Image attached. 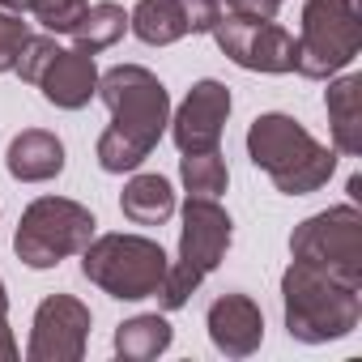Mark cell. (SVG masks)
Instances as JSON below:
<instances>
[{
	"label": "cell",
	"instance_id": "obj_1",
	"mask_svg": "<svg viewBox=\"0 0 362 362\" xmlns=\"http://www.w3.org/2000/svg\"><path fill=\"white\" fill-rule=\"evenodd\" d=\"M94 94L111 111V128L98 136V166L111 175L136 170L153 153V145L162 141V132L170 124L166 86L141 64H115L98 77Z\"/></svg>",
	"mask_w": 362,
	"mask_h": 362
},
{
	"label": "cell",
	"instance_id": "obj_2",
	"mask_svg": "<svg viewBox=\"0 0 362 362\" xmlns=\"http://www.w3.org/2000/svg\"><path fill=\"white\" fill-rule=\"evenodd\" d=\"M247 153L286 197H307V192L324 188L337 170V153L328 145H320L298 119L277 115V111L252 119Z\"/></svg>",
	"mask_w": 362,
	"mask_h": 362
},
{
	"label": "cell",
	"instance_id": "obj_3",
	"mask_svg": "<svg viewBox=\"0 0 362 362\" xmlns=\"http://www.w3.org/2000/svg\"><path fill=\"white\" fill-rule=\"evenodd\" d=\"M281 298H286V328L294 341L320 345L349 337L362 320V290L345 286L303 260H294L281 277Z\"/></svg>",
	"mask_w": 362,
	"mask_h": 362
},
{
	"label": "cell",
	"instance_id": "obj_4",
	"mask_svg": "<svg viewBox=\"0 0 362 362\" xmlns=\"http://www.w3.org/2000/svg\"><path fill=\"white\" fill-rule=\"evenodd\" d=\"M166 269H170V260H166L162 243H153L145 235H103V239H90V247L81 252L86 281H94L98 290H107L111 298H124V303L158 298Z\"/></svg>",
	"mask_w": 362,
	"mask_h": 362
},
{
	"label": "cell",
	"instance_id": "obj_5",
	"mask_svg": "<svg viewBox=\"0 0 362 362\" xmlns=\"http://www.w3.org/2000/svg\"><path fill=\"white\" fill-rule=\"evenodd\" d=\"M230 214L214 201V197H188L184 205V235H179V260L166 269V281L158 290L166 311H179L192 290L222 264L226 247H230Z\"/></svg>",
	"mask_w": 362,
	"mask_h": 362
},
{
	"label": "cell",
	"instance_id": "obj_6",
	"mask_svg": "<svg viewBox=\"0 0 362 362\" xmlns=\"http://www.w3.org/2000/svg\"><path fill=\"white\" fill-rule=\"evenodd\" d=\"M358 52H362L358 0H307L303 35L294 39V73L324 81L341 73Z\"/></svg>",
	"mask_w": 362,
	"mask_h": 362
},
{
	"label": "cell",
	"instance_id": "obj_7",
	"mask_svg": "<svg viewBox=\"0 0 362 362\" xmlns=\"http://www.w3.org/2000/svg\"><path fill=\"white\" fill-rule=\"evenodd\" d=\"M94 214L77 201L64 197H43L35 201L13 235V252L30 264V269H52L69 256H81L94 239Z\"/></svg>",
	"mask_w": 362,
	"mask_h": 362
},
{
	"label": "cell",
	"instance_id": "obj_8",
	"mask_svg": "<svg viewBox=\"0 0 362 362\" xmlns=\"http://www.w3.org/2000/svg\"><path fill=\"white\" fill-rule=\"evenodd\" d=\"M294 260L362 290V214L358 205H332L315 218H307L290 235Z\"/></svg>",
	"mask_w": 362,
	"mask_h": 362
},
{
	"label": "cell",
	"instance_id": "obj_9",
	"mask_svg": "<svg viewBox=\"0 0 362 362\" xmlns=\"http://www.w3.org/2000/svg\"><path fill=\"white\" fill-rule=\"evenodd\" d=\"M239 69L252 73H294V35H286L277 22H243V18H218L209 30Z\"/></svg>",
	"mask_w": 362,
	"mask_h": 362
},
{
	"label": "cell",
	"instance_id": "obj_10",
	"mask_svg": "<svg viewBox=\"0 0 362 362\" xmlns=\"http://www.w3.org/2000/svg\"><path fill=\"white\" fill-rule=\"evenodd\" d=\"M90 337V307L77 303L73 294H52L35 311V332H30V362H77L86 354Z\"/></svg>",
	"mask_w": 362,
	"mask_h": 362
},
{
	"label": "cell",
	"instance_id": "obj_11",
	"mask_svg": "<svg viewBox=\"0 0 362 362\" xmlns=\"http://www.w3.org/2000/svg\"><path fill=\"white\" fill-rule=\"evenodd\" d=\"M222 18V0H141L128 13V26L141 43L166 47L184 35H209Z\"/></svg>",
	"mask_w": 362,
	"mask_h": 362
},
{
	"label": "cell",
	"instance_id": "obj_12",
	"mask_svg": "<svg viewBox=\"0 0 362 362\" xmlns=\"http://www.w3.org/2000/svg\"><path fill=\"white\" fill-rule=\"evenodd\" d=\"M230 115V90L222 81H197L184 98V107L170 119V136L179 145V153H201V149H218L222 128Z\"/></svg>",
	"mask_w": 362,
	"mask_h": 362
},
{
	"label": "cell",
	"instance_id": "obj_13",
	"mask_svg": "<svg viewBox=\"0 0 362 362\" xmlns=\"http://www.w3.org/2000/svg\"><path fill=\"white\" fill-rule=\"evenodd\" d=\"M39 90H43V98L52 103V107H60V111H81L90 98H94V90H98V69H94V56H86V52H56L52 60H47V69L39 73V81H35Z\"/></svg>",
	"mask_w": 362,
	"mask_h": 362
},
{
	"label": "cell",
	"instance_id": "obj_14",
	"mask_svg": "<svg viewBox=\"0 0 362 362\" xmlns=\"http://www.w3.org/2000/svg\"><path fill=\"white\" fill-rule=\"evenodd\" d=\"M209 341L222 354H230V358H247L264 341V315H260V307L247 294H222L209 307Z\"/></svg>",
	"mask_w": 362,
	"mask_h": 362
},
{
	"label": "cell",
	"instance_id": "obj_15",
	"mask_svg": "<svg viewBox=\"0 0 362 362\" xmlns=\"http://www.w3.org/2000/svg\"><path fill=\"white\" fill-rule=\"evenodd\" d=\"M5 166L13 179L22 184H47L64 170V145L56 132H43V128H26L9 141V153H5Z\"/></svg>",
	"mask_w": 362,
	"mask_h": 362
},
{
	"label": "cell",
	"instance_id": "obj_16",
	"mask_svg": "<svg viewBox=\"0 0 362 362\" xmlns=\"http://www.w3.org/2000/svg\"><path fill=\"white\" fill-rule=\"evenodd\" d=\"M328 119H332V141L341 153H362V77H337L328 86Z\"/></svg>",
	"mask_w": 362,
	"mask_h": 362
},
{
	"label": "cell",
	"instance_id": "obj_17",
	"mask_svg": "<svg viewBox=\"0 0 362 362\" xmlns=\"http://www.w3.org/2000/svg\"><path fill=\"white\" fill-rule=\"evenodd\" d=\"M119 209L136 226H162L175 214V188H170V179H162V175H132L124 197H119Z\"/></svg>",
	"mask_w": 362,
	"mask_h": 362
},
{
	"label": "cell",
	"instance_id": "obj_18",
	"mask_svg": "<svg viewBox=\"0 0 362 362\" xmlns=\"http://www.w3.org/2000/svg\"><path fill=\"white\" fill-rule=\"evenodd\" d=\"M124 30H128V13L115 5V0H98V5H86V13L77 18V26H73L69 35H73L77 52L98 56V52H107Z\"/></svg>",
	"mask_w": 362,
	"mask_h": 362
},
{
	"label": "cell",
	"instance_id": "obj_19",
	"mask_svg": "<svg viewBox=\"0 0 362 362\" xmlns=\"http://www.w3.org/2000/svg\"><path fill=\"white\" fill-rule=\"evenodd\" d=\"M166 345H170V324L162 315H136V320L119 324V332H115V354L132 358V362L158 358Z\"/></svg>",
	"mask_w": 362,
	"mask_h": 362
},
{
	"label": "cell",
	"instance_id": "obj_20",
	"mask_svg": "<svg viewBox=\"0 0 362 362\" xmlns=\"http://www.w3.org/2000/svg\"><path fill=\"white\" fill-rule=\"evenodd\" d=\"M86 5L90 0H0L5 13H26L52 35H69L77 26V18L86 13Z\"/></svg>",
	"mask_w": 362,
	"mask_h": 362
},
{
	"label": "cell",
	"instance_id": "obj_21",
	"mask_svg": "<svg viewBox=\"0 0 362 362\" xmlns=\"http://www.w3.org/2000/svg\"><path fill=\"white\" fill-rule=\"evenodd\" d=\"M179 175H184V184H188L192 197H218V192H226V184H230L226 158H222L218 149L184 153V162H179Z\"/></svg>",
	"mask_w": 362,
	"mask_h": 362
},
{
	"label": "cell",
	"instance_id": "obj_22",
	"mask_svg": "<svg viewBox=\"0 0 362 362\" xmlns=\"http://www.w3.org/2000/svg\"><path fill=\"white\" fill-rule=\"evenodd\" d=\"M60 52V43L52 39V35H30L26 39V47H22V56H18V64H13V73L22 77V81H39V73L47 69V60Z\"/></svg>",
	"mask_w": 362,
	"mask_h": 362
},
{
	"label": "cell",
	"instance_id": "obj_23",
	"mask_svg": "<svg viewBox=\"0 0 362 362\" xmlns=\"http://www.w3.org/2000/svg\"><path fill=\"white\" fill-rule=\"evenodd\" d=\"M26 39H30V30H26L22 13H0V73H9L18 64Z\"/></svg>",
	"mask_w": 362,
	"mask_h": 362
},
{
	"label": "cell",
	"instance_id": "obj_24",
	"mask_svg": "<svg viewBox=\"0 0 362 362\" xmlns=\"http://www.w3.org/2000/svg\"><path fill=\"white\" fill-rule=\"evenodd\" d=\"M281 9V0H226V13L243 22H273Z\"/></svg>",
	"mask_w": 362,
	"mask_h": 362
},
{
	"label": "cell",
	"instance_id": "obj_25",
	"mask_svg": "<svg viewBox=\"0 0 362 362\" xmlns=\"http://www.w3.org/2000/svg\"><path fill=\"white\" fill-rule=\"evenodd\" d=\"M0 358H5V362L18 358V341H13V332L5 328V320H0Z\"/></svg>",
	"mask_w": 362,
	"mask_h": 362
},
{
	"label": "cell",
	"instance_id": "obj_26",
	"mask_svg": "<svg viewBox=\"0 0 362 362\" xmlns=\"http://www.w3.org/2000/svg\"><path fill=\"white\" fill-rule=\"evenodd\" d=\"M9 315V294H5V281H0V320Z\"/></svg>",
	"mask_w": 362,
	"mask_h": 362
}]
</instances>
